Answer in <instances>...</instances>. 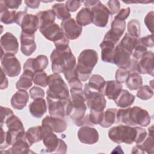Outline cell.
I'll list each match as a JSON object with an SVG mask.
<instances>
[{
  "label": "cell",
  "mask_w": 154,
  "mask_h": 154,
  "mask_svg": "<svg viewBox=\"0 0 154 154\" xmlns=\"http://www.w3.org/2000/svg\"><path fill=\"white\" fill-rule=\"evenodd\" d=\"M147 135L146 129L139 127H132L128 125H118L112 127L108 131V137L113 142L131 144L135 142L141 143Z\"/></svg>",
  "instance_id": "cell-1"
},
{
  "label": "cell",
  "mask_w": 154,
  "mask_h": 154,
  "mask_svg": "<svg viewBox=\"0 0 154 154\" xmlns=\"http://www.w3.org/2000/svg\"><path fill=\"white\" fill-rule=\"evenodd\" d=\"M150 122L151 118L147 111L139 106L117 109L115 123H122L131 126L140 125L146 127Z\"/></svg>",
  "instance_id": "cell-2"
},
{
  "label": "cell",
  "mask_w": 154,
  "mask_h": 154,
  "mask_svg": "<svg viewBox=\"0 0 154 154\" xmlns=\"http://www.w3.org/2000/svg\"><path fill=\"white\" fill-rule=\"evenodd\" d=\"M50 58L52 62V71L54 73H64L76 69V58L69 46L55 49L52 52Z\"/></svg>",
  "instance_id": "cell-3"
},
{
  "label": "cell",
  "mask_w": 154,
  "mask_h": 154,
  "mask_svg": "<svg viewBox=\"0 0 154 154\" xmlns=\"http://www.w3.org/2000/svg\"><path fill=\"white\" fill-rule=\"evenodd\" d=\"M71 98L69 99L66 109V116L76 121L81 119L87 109L85 97L82 88H71Z\"/></svg>",
  "instance_id": "cell-4"
},
{
  "label": "cell",
  "mask_w": 154,
  "mask_h": 154,
  "mask_svg": "<svg viewBox=\"0 0 154 154\" xmlns=\"http://www.w3.org/2000/svg\"><path fill=\"white\" fill-rule=\"evenodd\" d=\"M97 61L98 55L94 49H84L80 53L78 57L76 70L81 81H86L89 78Z\"/></svg>",
  "instance_id": "cell-5"
},
{
  "label": "cell",
  "mask_w": 154,
  "mask_h": 154,
  "mask_svg": "<svg viewBox=\"0 0 154 154\" xmlns=\"http://www.w3.org/2000/svg\"><path fill=\"white\" fill-rule=\"evenodd\" d=\"M47 96L58 99H66L70 97L69 88L61 76L53 73L48 76Z\"/></svg>",
  "instance_id": "cell-6"
},
{
  "label": "cell",
  "mask_w": 154,
  "mask_h": 154,
  "mask_svg": "<svg viewBox=\"0 0 154 154\" xmlns=\"http://www.w3.org/2000/svg\"><path fill=\"white\" fill-rule=\"evenodd\" d=\"M83 91L85 97L87 106L90 110L103 111L106 104L104 96L99 91L91 88L88 83L85 84Z\"/></svg>",
  "instance_id": "cell-7"
},
{
  "label": "cell",
  "mask_w": 154,
  "mask_h": 154,
  "mask_svg": "<svg viewBox=\"0 0 154 154\" xmlns=\"http://www.w3.org/2000/svg\"><path fill=\"white\" fill-rule=\"evenodd\" d=\"M43 143L48 153H66L67 146L66 143L61 139L58 138L53 132L44 130Z\"/></svg>",
  "instance_id": "cell-8"
},
{
  "label": "cell",
  "mask_w": 154,
  "mask_h": 154,
  "mask_svg": "<svg viewBox=\"0 0 154 154\" xmlns=\"http://www.w3.org/2000/svg\"><path fill=\"white\" fill-rule=\"evenodd\" d=\"M1 69L5 75L9 77H16L19 75L21 71V65L14 54H1Z\"/></svg>",
  "instance_id": "cell-9"
},
{
  "label": "cell",
  "mask_w": 154,
  "mask_h": 154,
  "mask_svg": "<svg viewBox=\"0 0 154 154\" xmlns=\"http://www.w3.org/2000/svg\"><path fill=\"white\" fill-rule=\"evenodd\" d=\"M91 23L99 27H105L108 22L109 11L103 4L97 1L96 3L90 8Z\"/></svg>",
  "instance_id": "cell-10"
},
{
  "label": "cell",
  "mask_w": 154,
  "mask_h": 154,
  "mask_svg": "<svg viewBox=\"0 0 154 154\" xmlns=\"http://www.w3.org/2000/svg\"><path fill=\"white\" fill-rule=\"evenodd\" d=\"M17 25L20 26L22 32L29 34H34L39 28L40 22L36 15L28 14L27 11L25 10L19 16Z\"/></svg>",
  "instance_id": "cell-11"
},
{
  "label": "cell",
  "mask_w": 154,
  "mask_h": 154,
  "mask_svg": "<svg viewBox=\"0 0 154 154\" xmlns=\"http://www.w3.org/2000/svg\"><path fill=\"white\" fill-rule=\"evenodd\" d=\"M70 97L66 99H53L46 97L49 113L54 117L64 119L66 116V109Z\"/></svg>",
  "instance_id": "cell-12"
},
{
  "label": "cell",
  "mask_w": 154,
  "mask_h": 154,
  "mask_svg": "<svg viewBox=\"0 0 154 154\" xmlns=\"http://www.w3.org/2000/svg\"><path fill=\"white\" fill-rule=\"evenodd\" d=\"M61 28L69 40H75L81 34L82 28L78 25L73 18L63 20L61 22Z\"/></svg>",
  "instance_id": "cell-13"
},
{
  "label": "cell",
  "mask_w": 154,
  "mask_h": 154,
  "mask_svg": "<svg viewBox=\"0 0 154 154\" xmlns=\"http://www.w3.org/2000/svg\"><path fill=\"white\" fill-rule=\"evenodd\" d=\"M42 126L45 131L61 133L66 129L67 123L63 119L47 116L42 120Z\"/></svg>",
  "instance_id": "cell-14"
},
{
  "label": "cell",
  "mask_w": 154,
  "mask_h": 154,
  "mask_svg": "<svg viewBox=\"0 0 154 154\" xmlns=\"http://www.w3.org/2000/svg\"><path fill=\"white\" fill-rule=\"evenodd\" d=\"M125 28V20L114 19L111 23V29L106 33L103 40H109L116 44L124 33Z\"/></svg>",
  "instance_id": "cell-15"
},
{
  "label": "cell",
  "mask_w": 154,
  "mask_h": 154,
  "mask_svg": "<svg viewBox=\"0 0 154 154\" xmlns=\"http://www.w3.org/2000/svg\"><path fill=\"white\" fill-rule=\"evenodd\" d=\"M1 54L10 53L16 54L19 50V43L17 38L11 32H7L1 37Z\"/></svg>",
  "instance_id": "cell-16"
},
{
  "label": "cell",
  "mask_w": 154,
  "mask_h": 154,
  "mask_svg": "<svg viewBox=\"0 0 154 154\" xmlns=\"http://www.w3.org/2000/svg\"><path fill=\"white\" fill-rule=\"evenodd\" d=\"M132 54L124 48L119 43L114 48L112 61L113 63L119 68L128 69L130 62Z\"/></svg>",
  "instance_id": "cell-17"
},
{
  "label": "cell",
  "mask_w": 154,
  "mask_h": 154,
  "mask_svg": "<svg viewBox=\"0 0 154 154\" xmlns=\"http://www.w3.org/2000/svg\"><path fill=\"white\" fill-rule=\"evenodd\" d=\"M48 57L45 55H39L35 58L28 59L23 64V70L30 71L34 73L44 71L48 65Z\"/></svg>",
  "instance_id": "cell-18"
},
{
  "label": "cell",
  "mask_w": 154,
  "mask_h": 154,
  "mask_svg": "<svg viewBox=\"0 0 154 154\" xmlns=\"http://www.w3.org/2000/svg\"><path fill=\"white\" fill-rule=\"evenodd\" d=\"M78 138L81 143L86 144L96 143L99 138L97 131L91 126H81L78 131Z\"/></svg>",
  "instance_id": "cell-19"
},
{
  "label": "cell",
  "mask_w": 154,
  "mask_h": 154,
  "mask_svg": "<svg viewBox=\"0 0 154 154\" xmlns=\"http://www.w3.org/2000/svg\"><path fill=\"white\" fill-rule=\"evenodd\" d=\"M25 132L20 134L17 138L15 143L12 145V147L5 153H14V154H22L32 153L29 148L32 146L28 141L26 137Z\"/></svg>",
  "instance_id": "cell-20"
},
{
  "label": "cell",
  "mask_w": 154,
  "mask_h": 154,
  "mask_svg": "<svg viewBox=\"0 0 154 154\" xmlns=\"http://www.w3.org/2000/svg\"><path fill=\"white\" fill-rule=\"evenodd\" d=\"M153 125L148 128L149 135H147L145 139L140 144H137L133 147L132 153H144L145 152L150 154L153 153Z\"/></svg>",
  "instance_id": "cell-21"
},
{
  "label": "cell",
  "mask_w": 154,
  "mask_h": 154,
  "mask_svg": "<svg viewBox=\"0 0 154 154\" xmlns=\"http://www.w3.org/2000/svg\"><path fill=\"white\" fill-rule=\"evenodd\" d=\"M137 71L141 74H149L153 76V52L147 51L138 62Z\"/></svg>",
  "instance_id": "cell-22"
},
{
  "label": "cell",
  "mask_w": 154,
  "mask_h": 154,
  "mask_svg": "<svg viewBox=\"0 0 154 154\" xmlns=\"http://www.w3.org/2000/svg\"><path fill=\"white\" fill-rule=\"evenodd\" d=\"M123 85L117 81H105L99 92L104 96H106L108 99L114 100L122 90Z\"/></svg>",
  "instance_id": "cell-23"
},
{
  "label": "cell",
  "mask_w": 154,
  "mask_h": 154,
  "mask_svg": "<svg viewBox=\"0 0 154 154\" xmlns=\"http://www.w3.org/2000/svg\"><path fill=\"white\" fill-rule=\"evenodd\" d=\"M34 34H29L21 32L20 34V51L26 56H30L36 49L34 40Z\"/></svg>",
  "instance_id": "cell-24"
},
{
  "label": "cell",
  "mask_w": 154,
  "mask_h": 154,
  "mask_svg": "<svg viewBox=\"0 0 154 154\" xmlns=\"http://www.w3.org/2000/svg\"><path fill=\"white\" fill-rule=\"evenodd\" d=\"M29 110L33 117H42L47 111L46 100L43 97L34 99L29 105Z\"/></svg>",
  "instance_id": "cell-25"
},
{
  "label": "cell",
  "mask_w": 154,
  "mask_h": 154,
  "mask_svg": "<svg viewBox=\"0 0 154 154\" xmlns=\"http://www.w3.org/2000/svg\"><path fill=\"white\" fill-rule=\"evenodd\" d=\"M29 99L28 92L25 90H19L11 99V105L16 109L22 110L26 105Z\"/></svg>",
  "instance_id": "cell-26"
},
{
  "label": "cell",
  "mask_w": 154,
  "mask_h": 154,
  "mask_svg": "<svg viewBox=\"0 0 154 154\" xmlns=\"http://www.w3.org/2000/svg\"><path fill=\"white\" fill-rule=\"evenodd\" d=\"M116 45L111 41L104 40L100 43L99 46L101 49V58L103 61L113 63L112 58Z\"/></svg>",
  "instance_id": "cell-27"
},
{
  "label": "cell",
  "mask_w": 154,
  "mask_h": 154,
  "mask_svg": "<svg viewBox=\"0 0 154 154\" xmlns=\"http://www.w3.org/2000/svg\"><path fill=\"white\" fill-rule=\"evenodd\" d=\"M135 99V96L129 93L127 90L122 89L114 100L117 106L126 108L130 106L134 103Z\"/></svg>",
  "instance_id": "cell-28"
},
{
  "label": "cell",
  "mask_w": 154,
  "mask_h": 154,
  "mask_svg": "<svg viewBox=\"0 0 154 154\" xmlns=\"http://www.w3.org/2000/svg\"><path fill=\"white\" fill-rule=\"evenodd\" d=\"M26 137L31 144L43 140L44 131L42 126L29 128L25 133Z\"/></svg>",
  "instance_id": "cell-29"
},
{
  "label": "cell",
  "mask_w": 154,
  "mask_h": 154,
  "mask_svg": "<svg viewBox=\"0 0 154 154\" xmlns=\"http://www.w3.org/2000/svg\"><path fill=\"white\" fill-rule=\"evenodd\" d=\"M1 21L4 24L8 25L15 22L17 12L15 10H9L4 5L2 1H0Z\"/></svg>",
  "instance_id": "cell-30"
},
{
  "label": "cell",
  "mask_w": 154,
  "mask_h": 154,
  "mask_svg": "<svg viewBox=\"0 0 154 154\" xmlns=\"http://www.w3.org/2000/svg\"><path fill=\"white\" fill-rule=\"evenodd\" d=\"M34 74V73L30 71L23 70V73L16 83V88L18 90H25L29 89L32 85V78Z\"/></svg>",
  "instance_id": "cell-31"
},
{
  "label": "cell",
  "mask_w": 154,
  "mask_h": 154,
  "mask_svg": "<svg viewBox=\"0 0 154 154\" xmlns=\"http://www.w3.org/2000/svg\"><path fill=\"white\" fill-rule=\"evenodd\" d=\"M117 109L108 108L106 111H103L100 126L104 128H107L112 126L116 122Z\"/></svg>",
  "instance_id": "cell-32"
},
{
  "label": "cell",
  "mask_w": 154,
  "mask_h": 154,
  "mask_svg": "<svg viewBox=\"0 0 154 154\" xmlns=\"http://www.w3.org/2000/svg\"><path fill=\"white\" fill-rule=\"evenodd\" d=\"M8 131L11 134H17L24 131L25 129L21 120L14 114L11 116L6 122Z\"/></svg>",
  "instance_id": "cell-33"
},
{
  "label": "cell",
  "mask_w": 154,
  "mask_h": 154,
  "mask_svg": "<svg viewBox=\"0 0 154 154\" xmlns=\"http://www.w3.org/2000/svg\"><path fill=\"white\" fill-rule=\"evenodd\" d=\"M76 22L81 26H85L91 23V15L90 9L82 8L76 15Z\"/></svg>",
  "instance_id": "cell-34"
},
{
  "label": "cell",
  "mask_w": 154,
  "mask_h": 154,
  "mask_svg": "<svg viewBox=\"0 0 154 154\" xmlns=\"http://www.w3.org/2000/svg\"><path fill=\"white\" fill-rule=\"evenodd\" d=\"M142 77L136 72L130 73L126 81V85L130 90H137L142 86Z\"/></svg>",
  "instance_id": "cell-35"
},
{
  "label": "cell",
  "mask_w": 154,
  "mask_h": 154,
  "mask_svg": "<svg viewBox=\"0 0 154 154\" xmlns=\"http://www.w3.org/2000/svg\"><path fill=\"white\" fill-rule=\"evenodd\" d=\"M36 16L38 18L40 26L54 23L55 19V13L51 9L39 11L36 14Z\"/></svg>",
  "instance_id": "cell-36"
},
{
  "label": "cell",
  "mask_w": 154,
  "mask_h": 154,
  "mask_svg": "<svg viewBox=\"0 0 154 154\" xmlns=\"http://www.w3.org/2000/svg\"><path fill=\"white\" fill-rule=\"evenodd\" d=\"M138 38L133 37L129 33H125L120 44L127 51L132 54V52L138 43Z\"/></svg>",
  "instance_id": "cell-37"
},
{
  "label": "cell",
  "mask_w": 154,
  "mask_h": 154,
  "mask_svg": "<svg viewBox=\"0 0 154 154\" xmlns=\"http://www.w3.org/2000/svg\"><path fill=\"white\" fill-rule=\"evenodd\" d=\"M57 17L60 20H65L70 17L71 14L63 3H56L52 6Z\"/></svg>",
  "instance_id": "cell-38"
},
{
  "label": "cell",
  "mask_w": 154,
  "mask_h": 154,
  "mask_svg": "<svg viewBox=\"0 0 154 154\" xmlns=\"http://www.w3.org/2000/svg\"><path fill=\"white\" fill-rule=\"evenodd\" d=\"M105 82L104 78L101 75L94 74L90 76L88 84L93 90L99 91Z\"/></svg>",
  "instance_id": "cell-39"
},
{
  "label": "cell",
  "mask_w": 154,
  "mask_h": 154,
  "mask_svg": "<svg viewBox=\"0 0 154 154\" xmlns=\"http://www.w3.org/2000/svg\"><path fill=\"white\" fill-rule=\"evenodd\" d=\"M153 96V88L150 86L145 85L141 86L137 93V96L141 100H148Z\"/></svg>",
  "instance_id": "cell-40"
},
{
  "label": "cell",
  "mask_w": 154,
  "mask_h": 154,
  "mask_svg": "<svg viewBox=\"0 0 154 154\" xmlns=\"http://www.w3.org/2000/svg\"><path fill=\"white\" fill-rule=\"evenodd\" d=\"M128 31L130 35L138 38L140 35V23L137 19H132L128 23Z\"/></svg>",
  "instance_id": "cell-41"
},
{
  "label": "cell",
  "mask_w": 154,
  "mask_h": 154,
  "mask_svg": "<svg viewBox=\"0 0 154 154\" xmlns=\"http://www.w3.org/2000/svg\"><path fill=\"white\" fill-rule=\"evenodd\" d=\"M48 75L44 71L37 72L34 74L32 78V82L35 85L46 87L48 85Z\"/></svg>",
  "instance_id": "cell-42"
},
{
  "label": "cell",
  "mask_w": 154,
  "mask_h": 154,
  "mask_svg": "<svg viewBox=\"0 0 154 154\" xmlns=\"http://www.w3.org/2000/svg\"><path fill=\"white\" fill-rule=\"evenodd\" d=\"M147 51V48L140 43V38H138V43L132 54L133 58L135 59L137 61L140 60Z\"/></svg>",
  "instance_id": "cell-43"
},
{
  "label": "cell",
  "mask_w": 154,
  "mask_h": 154,
  "mask_svg": "<svg viewBox=\"0 0 154 154\" xmlns=\"http://www.w3.org/2000/svg\"><path fill=\"white\" fill-rule=\"evenodd\" d=\"M130 73L126 68H119L117 69L115 74L116 81L119 83H124L126 81Z\"/></svg>",
  "instance_id": "cell-44"
},
{
  "label": "cell",
  "mask_w": 154,
  "mask_h": 154,
  "mask_svg": "<svg viewBox=\"0 0 154 154\" xmlns=\"http://www.w3.org/2000/svg\"><path fill=\"white\" fill-rule=\"evenodd\" d=\"M1 126H2L3 124L5 123L7 120L13 115H14V113L13 111L6 107H4L2 106H1Z\"/></svg>",
  "instance_id": "cell-45"
},
{
  "label": "cell",
  "mask_w": 154,
  "mask_h": 154,
  "mask_svg": "<svg viewBox=\"0 0 154 154\" xmlns=\"http://www.w3.org/2000/svg\"><path fill=\"white\" fill-rule=\"evenodd\" d=\"M107 6L109 14L113 15L120 11V3L117 0H110L108 1Z\"/></svg>",
  "instance_id": "cell-46"
},
{
  "label": "cell",
  "mask_w": 154,
  "mask_h": 154,
  "mask_svg": "<svg viewBox=\"0 0 154 154\" xmlns=\"http://www.w3.org/2000/svg\"><path fill=\"white\" fill-rule=\"evenodd\" d=\"M29 95L32 99L41 97L43 98L45 96V91L40 87L34 86L29 90Z\"/></svg>",
  "instance_id": "cell-47"
},
{
  "label": "cell",
  "mask_w": 154,
  "mask_h": 154,
  "mask_svg": "<svg viewBox=\"0 0 154 154\" xmlns=\"http://www.w3.org/2000/svg\"><path fill=\"white\" fill-rule=\"evenodd\" d=\"M153 19H154V12L153 11H151L149 12L146 16L144 17V22L148 28L149 31L153 34Z\"/></svg>",
  "instance_id": "cell-48"
},
{
  "label": "cell",
  "mask_w": 154,
  "mask_h": 154,
  "mask_svg": "<svg viewBox=\"0 0 154 154\" xmlns=\"http://www.w3.org/2000/svg\"><path fill=\"white\" fill-rule=\"evenodd\" d=\"M1 145L0 149L1 150L6 149L8 146H10L9 137L8 132H5L2 128V126H1Z\"/></svg>",
  "instance_id": "cell-49"
},
{
  "label": "cell",
  "mask_w": 154,
  "mask_h": 154,
  "mask_svg": "<svg viewBox=\"0 0 154 154\" xmlns=\"http://www.w3.org/2000/svg\"><path fill=\"white\" fill-rule=\"evenodd\" d=\"M102 113L103 111L99 112V111H90V114H89V118L91 121V122L93 125H97L99 124L102 117Z\"/></svg>",
  "instance_id": "cell-50"
},
{
  "label": "cell",
  "mask_w": 154,
  "mask_h": 154,
  "mask_svg": "<svg viewBox=\"0 0 154 154\" xmlns=\"http://www.w3.org/2000/svg\"><path fill=\"white\" fill-rule=\"evenodd\" d=\"M81 2H82L80 1H67L65 5L69 11L75 12L79 8Z\"/></svg>",
  "instance_id": "cell-51"
},
{
  "label": "cell",
  "mask_w": 154,
  "mask_h": 154,
  "mask_svg": "<svg viewBox=\"0 0 154 154\" xmlns=\"http://www.w3.org/2000/svg\"><path fill=\"white\" fill-rule=\"evenodd\" d=\"M4 5L10 9L14 10L17 9L22 4V1L18 0H2Z\"/></svg>",
  "instance_id": "cell-52"
},
{
  "label": "cell",
  "mask_w": 154,
  "mask_h": 154,
  "mask_svg": "<svg viewBox=\"0 0 154 154\" xmlns=\"http://www.w3.org/2000/svg\"><path fill=\"white\" fill-rule=\"evenodd\" d=\"M75 123L77 126H92L94 125L90 120L89 114L84 115L81 119L75 121Z\"/></svg>",
  "instance_id": "cell-53"
},
{
  "label": "cell",
  "mask_w": 154,
  "mask_h": 154,
  "mask_svg": "<svg viewBox=\"0 0 154 154\" xmlns=\"http://www.w3.org/2000/svg\"><path fill=\"white\" fill-rule=\"evenodd\" d=\"M131 9L130 7H127L126 8L121 9L117 13V14L114 17V19L125 20L130 14Z\"/></svg>",
  "instance_id": "cell-54"
},
{
  "label": "cell",
  "mask_w": 154,
  "mask_h": 154,
  "mask_svg": "<svg viewBox=\"0 0 154 154\" xmlns=\"http://www.w3.org/2000/svg\"><path fill=\"white\" fill-rule=\"evenodd\" d=\"M140 43L146 48H152L154 45L153 34L147 35L146 37H143L142 38H140Z\"/></svg>",
  "instance_id": "cell-55"
},
{
  "label": "cell",
  "mask_w": 154,
  "mask_h": 154,
  "mask_svg": "<svg viewBox=\"0 0 154 154\" xmlns=\"http://www.w3.org/2000/svg\"><path fill=\"white\" fill-rule=\"evenodd\" d=\"M69 85L70 88H82V83L79 80L78 77H75L68 81Z\"/></svg>",
  "instance_id": "cell-56"
},
{
  "label": "cell",
  "mask_w": 154,
  "mask_h": 154,
  "mask_svg": "<svg viewBox=\"0 0 154 154\" xmlns=\"http://www.w3.org/2000/svg\"><path fill=\"white\" fill-rule=\"evenodd\" d=\"M40 1H37V0H34V1H31V0H26L25 1V3L26 5V6L30 8H32V9H35L39 7L40 6Z\"/></svg>",
  "instance_id": "cell-57"
},
{
  "label": "cell",
  "mask_w": 154,
  "mask_h": 154,
  "mask_svg": "<svg viewBox=\"0 0 154 154\" xmlns=\"http://www.w3.org/2000/svg\"><path fill=\"white\" fill-rule=\"evenodd\" d=\"M1 85H0V89L4 90L8 87V81L7 78H6L5 74L4 72V71L1 69Z\"/></svg>",
  "instance_id": "cell-58"
},
{
  "label": "cell",
  "mask_w": 154,
  "mask_h": 154,
  "mask_svg": "<svg viewBox=\"0 0 154 154\" xmlns=\"http://www.w3.org/2000/svg\"><path fill=\"white\" fill-rule=\"evenodd\" d=\"M137 64L138 61L134 58H131L130 64L127 69L129 70V72H135L136 71H137Z\"/></svg>",
  "instance_id": "cell-59"
}]
</instances>
